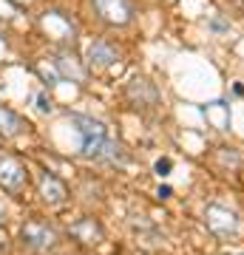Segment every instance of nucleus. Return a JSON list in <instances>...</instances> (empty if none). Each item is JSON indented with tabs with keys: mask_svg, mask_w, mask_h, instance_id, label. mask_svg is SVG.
<instances>
[{
	"mask_svg": "<svg viewBox=\"0 0 244 255\" xmlns=\"http://www.w3.org/2000/svg\"><path fill=\"white\" fill-rule=\"evenodd\" d=\"M20 238H23V244L37 250V253H45V250H51L57 244V230L43 224V221H28L23 224L20 230Z\"/></svg>",
	"mask_w": 244,
	"mask_h": 255,
	"instance_id": "4",
	"label": "nucleus"
},
{
	"mask_svg": "<svg viewBox=\"0 0 244 255\" xmlns=\"http://www.w3.org/2000/svg\"><path fill=\"white\" fill-rule=\"evenodd\" d=\"M208 28H213V31H219V34H225V31H230V23H225L222 17H210V23H208Z\"/></svg>",
	"mask_w": 244,
	"mask_h": 255,
	"instance_id": "12",
	"label": "nucleus"
},
{
	"mask_svg": "<svg viewBox=\"0 0 244 255\" xmlns=\"http://www.w3.org/2000/svg\"><path fill=\"white\" fill-rule=\"evenodd\" d=\"M171 196H173V190L168 187V184H165V187H159V199H171Z\"/></svg>",
	"mask_w": 244,
	"mask_h": 255,
	"instance_id": "15",
	"label": "nucleus"
},
{
	"mask_svg": "<svg viewBox=\"0 0 244 255\" xmlns=\"http://www.w3.org/2000/svg\"><path fill=\"white\" fill-rule=\"evenodd\" d=\"M51 108H54L51 100H48L45 94H37V111H40V114H51Z\"/></svg>",
	"mask_w": 244,
	"mask_h": 255,
	"instance_id": "13",
	"label": "nucleus"
},
{
	"mask_svg": "<svg viewBox=\"0 0 244 255\" xmlns=\"http://www.w3.org/2000/svg\"><path fill=\"white\" fill-rule=\"evenodd\" d=\"M242 6H244V0H242Z\"/></svg>",
	"mask_w": 244,
	"mask_h": 255,
	"instance_id": "17",
	"label": "nucleus"
},
{
	"mask_svg": "<svg viewBox=\"0 0 244 255\" xmlns=\"http://www.w3.org/2000/svg\"><path fill=\"white\" fill-rule=\"evenodd\" d=\"M54 65H57V71H60V77H71V80H77V82L85 77V71H82L80 65L74 63V57H68V54H57Z\"/></svg>",
	"mask_w": 244,
	"mask_h": 255,
	"instance_id": "10",
	"label": "nucleus"
},
{
	"mask_svg": "<svg viewBox=\"0 0 244 255\" xmlns=\"http://www.w3.org/2000/svg\"><path fill=\"white\" fill-rule=\"evenodd\" d=\"M117 51H114V46H108V43H102V40H97V43H91L88 46V63L94 65V68H108V65L117 63Z\"/></svg>",
	"mask_w": 244,
	"mask_h": 255,
	"instance_id": "8",
	"label": "nucleus"
},
{
	"mask_svg": "<svg viewBox=\"0 0 244 255\" xmlns=\"http://www.w3.org/2000/svg\"><path fill=\"white\" fill-rule=\"evenodd\" d=\"M205 221H208V230L219 238H230L239 233V216H236L233 210L222 207V204H208Z\"/></svg>",
	"mask_w": 244,
	"mask_h": 255,
	"instance_id": "2",
	"label": "nucleus"
},
{
	"mask_svg": "<svg viewBox=\"0 0 244 255\" xmlns=\"http://www.w3.org/2000/svg\"><path fill=\"white\" fill-rule=\"evenodd\" d=\"M26 182H28L26 167H23L14 156L0 150V187L9 190V193H20L23 187H26Z\"/></svg>",
	"mask_w": 244,
	"mask_h": 255,
	"instance_id": "3",
	"label": "nucleus"
},
{
	"mask_svg": "<svg viewBox=\"0 0 244 255\" xmlns=\"http://www.w3.org/2000/svg\"><path fill=\"white\" fill-rule=\"evenodd\" d=\"M40 196H43L45 204H63L68 199V190H65V184L57 179L54 173H43L40 176Z\"/></svg>",
	"mask_w": 244,
	"mask_h": 255,
	"instance_id": "6",
	"label": "nucleus"
},
{
	"mask_svg": "<svg viewBox=\"0 0 244 255\" xmlns=\"http://www.w3.org/2000/svg\"><path fill=\"white\" fill-rule=\"evenodd\" d=\"M26 128H28V122L20 117V114H14V111L6 108V105H0V133H3V136H20Z\"/></svg>",
	"mask_w": 244,
	"mask_h": 255,
	"instance_id": "9",
	"label": "nucleus"
},
{
	"mask_svg": "<svg viewBox=\"0 0 244 255\" xmlns=\"http://www.w3.org/2000/svg\"><path fill=\"white\" fill-rule=\"evenodd\" d=\"M68 233H71L77 241H82V244H88V247H94V244L102 241V227L94 219H77Z\"/></svg>",
	"mask_w": 244,
	"mask_h": 255,
	"instance_id": "7",
	"label": "nucleus"
},
{
	"mask_svg": "<svg viewBox=\"0 0 244 255\" xmlns=\"http://www.w3.org/2000/svg\"><path fill=\"white\" fill-rule=\"evenodd\" d=\"M171 167H173L171 159H159V162H156V173L162 176V179H168V176H171Z\"/></svg>",
	"mask_w": 244,
	"mask_h": 255,
	"instance_id": "14",
	"label": "nucleus"
},
{
	"mask_svg": "<svg viewBox=\"0 0 244 255\" xmlns=\"http://www.w3.org/2000/svg\"><path fill=\"white\" fill-rule=\"evenodd\" d=\"M68 125L77 130L80 136V153L88 156V159H97V162H111V164H125L128 156L122 150L119 142L108 136V130L102 122L91 117H82V114H71L68 117Z\"/></svg>",
	"mask_w": 244,
	"mask_h": 255,
	"instance_id": "1",
	"label": "nucleus"
},
{
	"mask_svg": "<svg viewBox=\"0 0 244 255\" xmlns=\"http://www.w3.org/2000/svg\"><path fill=\"white\" fill-rule=\"evenodd\" d=\"M205 117H208L210 122H216L219 130H227V128H230V114H227L225 102H213V105H208V108H205Z\"/></svg>",
	"mask_w": 244,
	"mask_h": 255,
	"instance_id": "11",
	"label": "nucleus"
},
{
	"mask_svg": "<svg viewBox=\"0 0 244 255\" xmlns=\"http://www.w3.org/2000/svg\"><path fill=\"white\" fill-rule=\"evenodd\" d=\"M94 9L111 26H125L134 17V9H131L128 0H94Z\"/></svg>",
	"mask_w": 244,
	"mask_h": 255,
	"instance_id": "5",
	"label": "nucleus"
},
{
	"mask_svg": "<svg viewBox=\"0 0 244 255\" xmlns=\"http://www.w3.org/2000/svg\"><path fill=\"white\" fill-rule=\"evenodd\" d=\"M0 221H3V207H0Z\"/></svg>",
	"mask_w": 244,
	"mask_h": 255,
	"instance_id": "16",
	"label": "nucleus"
}]
</instances>
